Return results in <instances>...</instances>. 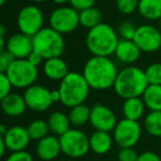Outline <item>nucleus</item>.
<instances>
[{
	"instance_id": "obj_14",
	"label": "nucleus",
	"mask_w": 161,
	"mask_h": 161,
	"mask_svg": "<svg viewBox=\"0 0 161 161\" xmlns=\"http://www.w3.org/2000/svg\"><path fill=\"white\" fill-rule=\"evenodd\" d=\"M3 139L8 150L11 152L25 150L32 140L27 127L23 126H12L8 129L5 136H0Z\"/></svg>"
},
{
	"instance_id": "obj_7",
	"label": "nucleus",
	"mask_w": 161,
	"mask_h": 161,
	"mask_svg": "<svg viewBox=\"0 0 161 161\" xmlns=\"http://www.w3.org/2000/svg\"><path fill=\"white\" fill-rule=\"evenodd\" d=\"M5 73L14 87L17 88L30 87L36 83L39 75L38 67L31 64L27 58H16Z\"/></svg>"
},
{
	"instance_id": "obj_44",
	"label": "nucleus",
	"mask_w": 161,
	"mask_h": 161,
	"mask_svg": "<svg viewBox=\"0 0 161 161\" xmlns=\"http://www.w3.org/2000/svg\"><path fill=\"white\" fill-rule=\"evenodd\" d=\"M32 3H45V1H47V0H31Z\"/></svg>"
},
{
	"instance_id": "obj_40",
	"label": "nucleus",
	"mask_w": 161,
	"mask_h": 161,
	"mask_svg": "<svg viewBox=\"0 0 161 161\" xmlns=\"http://www.w3.org/2000/svg\"><path fill=\"white\" fill-rule=\"evenodd\" d=\"M0 149H1V151H0V156H3L5 152H6V150L8 149L7 146H6V143H5V141H3V139L1 138V137H0Z\"/></svg>"
},
{
	"instance_id": "obj_46",
	"label": "nucleus",
	"mask_w": 161,
	"mask_h": 161,
	"mask_svg": "<svg viewBox=\"0 0 161 161\" xmlns=\"http://www.w3.org/2000/svg\"><path fill=\"white\" fill-rule=\"evenodd\" d=\"M159 25H160V30H161V18L159 19Z\"/></svg>"
},
{
	"instance_id": "obj_45",
	"label": "nucleus",
	"mask_w": 161,
	"mask_h": 161,
	"mask_svg": "<svg viewBox=\"0 0 161 161\" xmlns=\"http://www.w3.org/2000/svg\"><path fill=\"white\" fill-rule=\"evenodd\" d=\"M5 3H6V0H0V5H1V6L5 5Z\"/></svg>"
},
{
	"instance_id": "obj_10",
	"label": "nucleus",
	"mask_w": 161,
	"mask_h": 161,
	"mask_svg": "<svg viewBox=\"0 0 161 161\" xmlns=\"http://www.w3.org/2000/svg\"><path fill=\"white\" fill-rule=\"evenodd\" d=\"M114 141L120 148H130L137 145L141 137V127L137 120L123 118L114 129Z\"/></svg>"
},
{
	"instance_id": "obj_12",
	"label": "nucleus",
	"mask_w": 161,
	"mask_h": 161,
	"mask_svg": "<svg viewBox=\"0 0 161 161\" xmlns=\"http://www.w3.org/2000/svg\"><path fill=\"white\" fill-rule=\"evenodd\" d=\"M23 97L25 99L28 108L33 112H44L49 109L53 104L51 91L44 86L36 85V84H33L30 87L25 88Z\"/></svg>"
},
{
	"instance_id": "obj_28",
	"label": "nucleus",
	"mask_w": 161,
	"mask_h": 161,
	"mask_svg": "<svg viewBox=\"0 0 161 161\" xmlns=\"http://www.w3.org/2000/svg\"><path fill=\"white\" fill-rule=\"evenodd\" d=\"M29 135L31 137L32 140H40V139L44 138L47 136L50 132V128L47 125V121L42 120V119H36L33 120L28 125L27 127Z\"/></svg>"
},
{
	"instance_id": "obj_19",
	"label": "nucleus",
	"mask_w": 161,
	"mask_h": 161,
	"mask_svg": "<svg viewBox=\"0 0 161 161\" xmlns=\"http://www.w3.org/2000/svg\"><path fill=\"white\" fill-rule=\"evenodd\" d=\"M43 72L45 76L52 80H62L69 73L66 62L61 56L44 60Z\"/></svg>"
},
{
	"instance_id": "obj_18",
	"label": "nucleus",
	"mask_w": 161,
	"mask_h": 161,
	"mask_svg": "<svg viewBox=\"0 0 161 161\" xmlns=\"http://www.w3.org/2000/svg\"><path fill=\"white\" fill-rule=\"evenodd\" d=\"M1 108L3 113L10 117H19L28 108L23 96L16 93H10L6 97L1 98Z\"/></svg>"
},
{
	"instance_id": "obj_43",
	"label": "nucleus",
	"mask_w": 161,
	"mask_h": 161,
	"mask_svg": "<svg viewBox=\"0 0 161 161\" xmlns=\"http://www.w3.org/2000/svg\"><path fill=\"white\" fill-rule=\"evenodd\" d=\"M5 36H6V28L3 25H0V36H1V38H5Z\"/></svg>"
},
{
	"instance_id": "obj_36",
	"label": "nucleus",
	"mask_w": 161,
	"mask_h": 161,
	"mask_svg": "<svg viewBox=\"0 0 161 161\" xmlns=\"http://www.w3.org/2000/svg\"><path fill=\"white\" fill-rule=\"evenodd\" d=\"M96 0H69V6L75 8L77 11H82L87 8L94 7Z\"/></svg>"
},
{
	"instance_id": "obj_17",
	"label": "nucleus",
	"mask_w": 161,
	"mask_h": 161,
	"mask_svg": "<svg viewBox=\"0 0 161 161\" xmlns=\"http://www.w3.org/2000/svg\"><path fill=\"white\" fill-rule=\"evenodd\" d=\"M141 53V50L138 45L135 43L134 40H125L120 39L118 45L115 51V56L117 60L125 64H132L139 58Z\"/></svg>"
},
{
	"instance_id": "obj_9",
	"label": "nucleus",
	"mask_w": 161,
	"mask_h": 161,
	"mask_svg": "<svg viewBox=\"0 0 161 161\" xmlns=\"http://www.w3.org/2000/svg\"><path fill=\"white\" fill-rule=\"evenodd\" d=\"M17 25L20 32L33 36L44 28V14L36 5L25 6L17 17Z\"/></svg>"
},
{
	"instance_id": "obj_15",
	"label": "nucleus",
	"mask_w": 161,
	"mask_h": 161,
	"mask_svg": "<svg viewBox=\"0 0 161 161\" xmlns=\"http://www.w3.org/2000/svg\"><path fill=\"white\" fill-rule=\"evenodd\" d=\"M7 50L16 58H27L33 51L32 36L22 32L12 34L7 40Z\"/></svg>"
},
{
	"instance_id": "obj_6",
	"label": "nucleus",
	"mask_w": 161,
	"mask_h": 161,
	"mask_svg": "<svg viewBox=\"0 0 161 161\" xmlns=\"http://www.w3.org/2000/svg\"><path fill=\"white\" fill-rule=\"evenodd\" d=\"M58 138H60L62 153L69 158H82L86 156L91 150L90 137L80 129L71 128Z\"/></svg>"
},
{
	"instance_id": "obj_30",
	"label": "nucleus",
	"mask_w": 161,
	"mask_h": 161,
	"mask_svg": "<svg viewBox=\"0 0 161 161\" xmlns=\"http://www.w3.org/2000/svg\"><path fill=\"white\" fill-rule=\"evenodd\" d=\"M137 27L135 23L131 21H123L119 23L117 33L120 36V39H125V40H134L135 33H136Z\"/></svg>"
},
{
	"instance_id": "obj_27",
	"label": "nucleus",
	"mask_w": 161,
	"mask_h": 161,
	"mask_svg": "<svg viewBox=\"0 0 161 161\" xmlns=\"http://www.w3.org/2000/svg\"><path fill=\"white\" fill-rule=\"evenodd\" d=\"M143 127L151 136L161 137V110H151L143 120Z\"/></svg>"
},
{
	"instance_id": "obj_8",
	"label": "nucleus",
	"mask_w": 161,
	"mask_h": 161,
	"mask_svg": "<svg viewBox=\"0 0 161 161\" xmlns=\"http://www.w3.org/2000/svg\"><path fill=\"white\" fill-rule=\"evenodd\" d=\"M49 25L62 34L71 33L80 25V11L72 6H60L50 14Z\"/></svg>"
},
{
	"instance_id": "obj_31",
	"label": "nucleus",
	"mask_w": 161,
	"mask_h": 161,
	"mask_svg": "<svg viewBox=\"0 0 161 161\" xmlns=\"http://www.w3.org/2000/svg\"><path fill=\"white\" fill-rule=\"evenodd\" d=\"M139 0H116V7L118 11L123 14H131L138 11Z\"/></svg>"
},
{
	"instance_id": "obj_25",
	"label": "nucleus",
	"mask_w": 161,
	"mask_h": 161,
	"mask_svg": "<svg viewBox=\"0 0 161 161\" xmlns=\"http://www.w3.org/2000/svg\"><path fill=\"white\" fill-rule=\"evenodd\" d=\"M91 109L92 108H90L85 104H80V105L71 107V110L69 113V118L72 125L80 127V126H83L86 123H88L91 117Z\"/></svg>"
},
{
	"instance_id": "obj_20",
	"label": "nucleus",
	"mask_w": 161,
	"mask_h": 161,
	"mask_svg": "<svg viewBox=\"0 0 161 161\" xmlns=\"http://www.w3.org/2000/svg\"><path fill=\"white\" fill-rule=\"evenodd\" d=\"M114 137H112L108 131L95 130L90 136V147L94 153L106 154L112 149Z\"/></svg>"
},
{
	"instance_id": "obj_5",
	"label": "nucleus",
	"mask_w": 161,
	"mask_h": 161,
	"mask_svg": "<svg viewBox=\"0 0 161 161\" xmlns=\"http://www.w3.org/2000/svg\"><path fill=\"white\" fill-rule=\"evenodd\" d=\"M33 40V51L38 52L44 60L62 56L65 50V41L63 34L53 28L44 27L36 36Z\"/></svg>"
},
{
	"instance_id": "obj_11",
	"label": "nucleus",
	"mask_w": 161,
	"mask_h": 161,
	"mask_svg": "<svg viewBox=\"0 0 161 161\" xmlns=\"http://www.w3.org/2000/svg\"><path fill=\"white\" fill-rule=\"evenodd\" d=\"M134 41L141 52H156L161 47V30L151 25H139L137 27Z\"/></svg>"
},
{
	"instance_id": "obj_22",
	"label": "nucleus",
	"mask_w": 161,
	"mask_h": 161,
	"mask_svg": "<svg viewBox=\"0 0 161 161\" xmlns=\"http://www.w3.org/2000/svg\"><path fill=\"white\" fill-rule=\"evenodd\" d=\"M146 105L143 103L142 97H131L125 99L123 104V114L125 118L137 120L142 117L145 113Z\"/></svg>"
},
{
	"instance_id": "obj_41",
	"label": "nucleus",
	"mask_w": 161,
	"mask_h": 161,
	"mask_svg": "<svg viewBox=\"0 0 161 161\" xmlns=\"http://www.w3.org/2000/svg\"><path fill=\"white\" fill-rule=\"evenodd\" d=\"M51 1L58 6H66V3H69V0H51Z\"/></svg>"
},
{
	"instance_id": "obj_24",
	"label": "nucleus",
	"mask_w": 161,
	"mask_h": 161,
	"mask_svg": "<svg viewBox=\"0 0 161 161\" xmlns=\"http://www.w3.org/2000/svg\"><path fill=\"white\" fill-rule=\"evenodd\" d=\"M146 107L151 110H161V85H148L142 96Z\"/></svg>"
},
{
	"instance_id": "obj_33",
	"label": "nucleus",
	"mask_w": 161,
	"mask_h": 161,
	"mask_svg": "<svg viewBox=\"0 0 161 161\" xmlns=\"http://www.w3.org/2000/svg\"><path fill=\"white\" fill-rule=\"evenodd\" d=\"M139 154L134 149V147L130 148H120L118 152V161H137Z\"/></svg>"
},
{
	"instance_id": "obj_1",
	"label": "nucleus",
	"mask_w": 161,
	"mask_h": 161,
	"mask_svg": "<svg viewBox=\"0 0 161 161\" xmlns=\"http://www.w3.org/2000/svg\"><path fill=\"white\" fill-rule=\"evenodd\" d=\"M82 74L91 88L105 91L114 87L118 71L109 56L93 55L86 61Z\"/></svg>"
},
{
	"instance_id": "obj_16",
	"label": "nucleus",
	"mask_w": 161,
	"mask_h": 161,
	"mask_svg": "<svg viewBox=\"0 0 161 161\" xmlns=\"http://www.w3.org/2000/svg\"><path fill=\"white\" fill-rule=\"evenodd\" d=\"M60 153H62V149L60 138L58 136L47 135L36 143V154L41 160L52 161L58 158Z\"/></svg>"
},
{
	"instance_id": "obj_37",
	"label": "nucleus",
	"mask_w": 161,
	"mask_h": 161,
	"mask_svg": "<svg viewBox=\"0 0 161 161\" xmlns=\"http://www.w3.org/2000/svg\"><path fill=\"white\" fill-rule=\"evenodd\" d=\"M137 161H161L160 157L153 151H145L139 154Z\"/></svg>"
},
{
	"instance_id": "obj_26",
	"label": "nucleus",
	"mask_w": 161,
	"mask_h": 161,
	"mask_svg": "<svg viewBox=\"0 0 161 161\" xmlns=\"http://www.w3.org/2000/svg\"><path fill=\"white\" fill-rule=\"evenodd\" d=\"M102 23V12L97 8L91 7L80 11V25L87 30Z\"/></svg>"
},
{
	"instance_id": "obj_21",
	"label": "nucleus",
	"mask_w": 161,
	"mask_h": 161,
	"mask_svg": "<svg viewBox=\"0 0 161 161\" xmlns=\"http://www.w3.org/2000/svg\"><path fill=\"white\" fill-rule=\"evenodd\" d=\"M47 125L50 128V132L54 136H62L63 134L71 129V121L69 115L62 112H54L47 118Z\"/></svg>"
},
{
	"instance_id": "obj_42",
	"label": "nucleus",
	"mask_w": 161,
	"mask_h": 161,
	"mask_svg": "<svg viewBox=\"0 0 161 161\" xmlns=\"http://www.w3.org/2000/svg\"><path fill=\"white\" fill-rule=\"evenodd\" d=\"M8 129H9V128H7L5 125H1V126H0V136H5L6 132L8 131Z\"/></svg>"
},
{
	"instance_id": "obj_23",
	"label": "nucleus",
	"mask_w": 161,
	"mask_h": 161,
	"mask_svg": "<svg viewBox=\"0 0 161 161\" xmlns=\"http://www.w3.org/2000/svg\"><path fill=\"white\" fill-rule=\"evenodd\" d=\"M138 12L146 20H159L161 18V0H139Z\"/></svg>"
},
{
	"instance_id": "obj_39",
	"label": "nucleus",
	"mask_w": 161,
	"mask_h": 161,
	"mask_svg": "<svg viewBox=\"0 0 161 161\" xmlns=\"http://www.w3.org/2000/svg\"><path fill=\"white\" fill-rule=\"evenodd\" d=\"M51 96H52V101H53V103L61 102V93L58 90L51 91Z\"/></svg>"
},
{
	"instance_id": "obj_32",
	"label": "nucleus",
	"mask_w": 161,
	"mask_h": 161,
	"mask_svg": "<svg viewBox=\"0 0 161 161\" xmlns=\"http://www.w3.org/2000/svg\"><path fill=\"white\" fill-rule=\"evenodd\" d=\"M12 87H14V85L10 82L7 74L0 72V98H3L7 95H9L11 93Z\"/></svg>"
},
{
	"instance_id": "obj_29",
	"label": "nucleus",
	"mask_w": 161,
	"mask_h": 161,
	"mask_svg": "<svg viewBox=\"0 0 161 161\" xmlns=\"http://www.w3.org/2000/svg\"><path fill=\"white\" fill-rule=\"evenodd\" d=\"M150 85H161V63H153L145 71Z\"/></svg>"
},
{
	"instance_id": "obj_34",
	"label": "nucleus",
	"mask_w": 161,
	"mask_h": 161,
	"mask_svg": "<svg viewBox=\"0 0 161 161\" xmlns=\"http://www.w3.org/2000/svg\"><path fill=\"white\" fill-rule=\"evenodd\" d=\"M14 60H16V58L8 50L0 52V72L5 73Z\"/></svg>"
},
{
	"instance_id": "obj_13",
	"label": "nucleus",
	"mask_w": 161,
	"mask_h": 161,
	"mask_svg": "<svg viewBox=\"0 0 161 161\" xmlns=\"http://www.w3.org/2000/svg\"><path fill=\"white\" fill-rule=\"evenodd\" d=\"M90 123L95 130L114 131L117 125V117L109 107L102 104H96L91 109Z\"/></svg>"
},
{
	"instance_id": "obj_4",
	"label": "nucleus",
	"mask_w": 161,
	"mask_h": 161,
	"mask_svg": "<svg viewBox=\"0 0 161 161\" xmlns=\"http://www.w3.org/2000/svg\"><path fill=\"white\" fill-rule=\"evenodd\" d=\"M90 85L83 74L69 72L62 80H60L58 91L61 93V103L66 107H74L84 104L90 94Z\"/></svg>"
},
{
	"instance_id": "obj_3",
	"label": "nucleus",
	"mask_w": 161,
	"mask_h": 161,
	"mask_svg": "<svg viewBox=\"0 0 161 161\" xmlns=\"http://www.w3.org/2000/svg\"><path fill=\"white\" fill-rule=\"evenodd\" d=\"M149 83L145 71L137 66H126L118 72L114 84V90L118 96L127 99L141 97Z\"/></svg>"
},
{
	"instance_id": "obj_2",
	"label": "nucleus",
	"mask_w": 161,
	"mask_h": 161,
	"mask_svg": "<svg viewBox=\"0 0 161 161\" xmlns=\"http://www.w3.org/2000/svg\"><path fill=\"white\" fill-rule=\"evenodd\" d=\"M117 31L110 25L99 23L86 34V47L95 56H110L115 54L119 42Z\"/></svg>"
},
{
	"instance_id": "obj_38",
	"label": "nucleus",
	"mask_w": 161,
	"mask_h": 161,
	"mask_svg": "<svg viewBox=\"0 0 161 161\" xmlns=\"http://www.w3.org/2000/svg\"><path fill=\"white\" fill-rule=\"evenodd\" d=\"M27 60L29 61L31 64H33L34 66H36L38 67L39 65L41 64V63L44 61V58H42V56L40 55V54L38 53V52H36V51H32L31 53H30V55L27 58Z\"/></svg>"
},
{
	"instance_id": "obj_35",
	"label": "nucleus",
	"mask_w": 161,
	"mask_h": 161,
	"mask_svg": "<svg viewBox=\"0 0 161 161\" xmlns=\"http://www.w3.org/2000/svg\"><path fill=\"white\" fill-rule=\"evenodd\" d=\"M6 161H33V158H32V156L28 151L22 150V151L11 152L7 157Z\"/></svg>"
}]
</instances>
